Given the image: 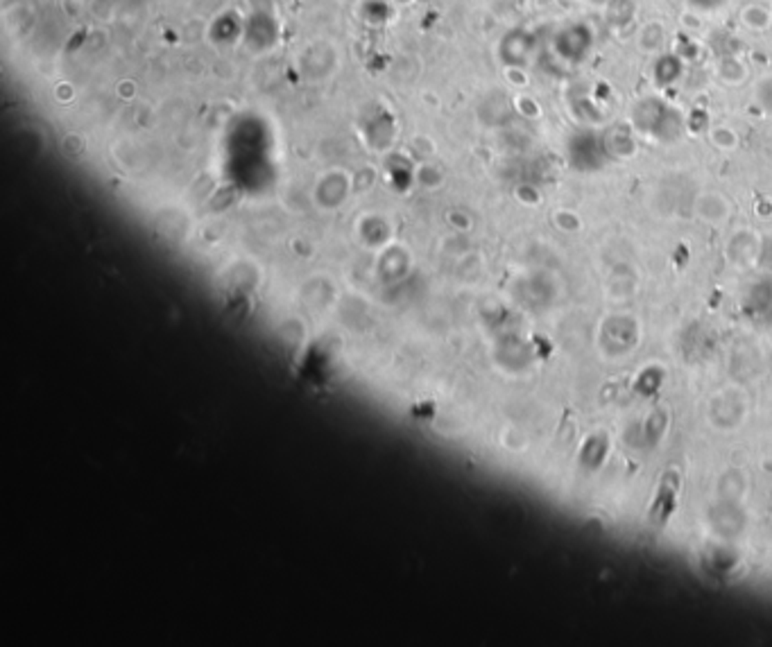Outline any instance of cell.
I'll list each match as a JSON object with an SVG mask.
<instances>
[{"mask_svg": "<svg viewBox=\"0 0 772 647\" xmlns=\"http://www.w3.org/2000/svg\"><path fill=\"white\" fill-rule=\"evenodd\" d=\"M691 3L700 5V7H709V0H691Z\"/></svg>", "mask_w": 772, "mask_h": 647, "instance_id": "cell-1", "label": "cell"}]
</instances>
